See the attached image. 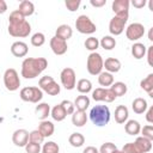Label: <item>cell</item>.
<instances>
[{
    "instance_id": "1",
    "label": "cell",
    "mask_w": 153,
    "mask_h": 153,
    "mask_svg": "<svg viewBox=\"0 0 153 153\" xmlns=\"http://www.w3.org/2000/svg\"><path fill=\"white\" fill-rule=\"evenodd\" d=\"M31 32L30 23L17 10L11 12L8 17V33L13 37H27Z\"/></svg>"
},
{
    "instance_id": "19",
    "label": "cell",
    "mask_w": 153,
    "mask_h": 153,
    "mask_svg": "<svg viewBox=\"0 0 153 153\" xmlns=\"http://www.w3.org/2000/svg\"><path fill=\"white\" fill-rule=\"evenodd\" d=\"M23 17H30V16H32L33 14V12H35V5H33V2H31V1H29V0H23L20 4H19V7H18V10H17Z\"/></svg>"
},
{
    "instance_id": "45",
    "label": "cell",
    "mask_w": 153,
    "mask_h": 153,
    "mask_svg": "<svg viewBox=\"0 0 153 153\" xmlns=\"http://www.w3.org/2000/svg\"><path fill=\"white\" fill-rule=\"evenodd\" d=\"M80 4H81V1H80V0H66V2H65V5H66L67 10H68V11H71V12L76 11V10L79 8Z\"/></svg>"
},
{
    "instance_id": "16",
    "label": "cell",
    "mask_w": 153,
    "mask_h": 153,
    "mask_svg": "<svg viewBox=\"0 0 153 153\" xmlns=\"http://www.w3.org/2000/svg\"><path fill=\"white\" fill-rule=\"evenodd\" d=\"M129 0H114L111 7L116 14H129Z\"/></svg>"
},
{
    "instance_id": "53",
    "label": "cell",
    "mask_w": 153,
    "mask_h": 153,
    "mask_svg": "<svg viewBox=\"0 0 153 153\" xmlns=\"http://www.w3.org/2000/svg\"><path fill=\"white\" fill-rule=\"evenodd\" d=\"M114 153H123V152H122V151H121V149H116V151H115V152H114Z\"/></svg>"
},
{
    "instance_id": "22",
    "label": "cell",
    "mask_w": 153,
    "mask_h": 153,
    "mask_svg": "<svg viewBox=\"0 0 153 153\" xmlns=\"http://www.w3.org/2000/svg\"><path fill=\"white\" fill-rule=\"evenodd\" d=\"M86 122H87L86 111L75 110L72 114V123H73V126H75V127H84L86 124Z\"/></svg>"
},
{
    "instance_id": "38",
    "label": "cell",
    "mask_w": 153,
    "mask_h": 153,
    "mask_svg": "<svg viewBox=\"0 0 153 153\" xmlns=\"http://www.w3.org/2000/svg\"><path fill=\"white\" fill-rule=\"evenodd\" d=\"M45 43V36L42 32H36L31 37V44L33 47H42Z\"/></svg>"
},
{
    "instance_id": "40",
    "label": "cell",
    "mask_w": 153,
    "mask_h": 153,
    "mask_svg": "<svg viewBox=\"0 0 153 153\" xmlns=\"http://www.w3.org/2000/svg\"><path fill=\"white\" fill-rule=\"evenodd\" d=\"M60 104H61V106L63 108V110H65V112H66L67 115H72V114L75 111L74 103H72V102L68 100V99H63Z\"/></svg>"
},
{
    "instance_id": "18",
    "label": "cell",
    "mask_w": 153,
    "mask_h": 153,
    "mask_svg": "<svg viewBox=\"0 0 153 153\" xmlns=\"http://www.w3.org/2000/svg\"><path fill=\"white\" fill-rule=\"evenodd\" d=\"M44 137H49L54 134L55 131V127H54V123L51 121H48V120H44V121H41V123L38 124V129H37Z\"/></svg>"
},
{
    "instance_id": "39",
    "label": "cell",
    "mask_w": 153,
    "mask_h": 153,
    "mask_svg": "<svg viewBox=\"0 0 153 153\" xmlns=\"http://www.w3.org/2000/svg\"><path fill=\"white\" fill-rule=\"evenodd\" d=\"M44 139H45V137H44L37 129H36V130H32V131L29 133V141H30V142L41 145V143L44 141Z\"/></svg>"
},
{
    "instance_id": "50",
    "label": "cell",
    "mask_w": 153,
    "mask_h": 153,
    "mask_svg": "<svg viewBox=\"0 0 153 153\" xmlns=\"http://www.w3.org/2000/svg\"><path fill=\"white\" fill-rule=\"evenodd\" d=\"M82 153H99V152H98V149H97L94 146H87V147L82 151Z\"/></svg>"
},
{
    "instance_id": "43",
    "label": "cell",
    "mask_w": 153,
    "mask_h": 153,
    "mask_svg": "<svg viewBox=\"0 0 153 153\" xmlns=\"http://www.w3.org/2000/svg\"><path fill=\"white\" fill-rule=\"evenodd\" d=\"M141 134L143 137L148 139V140H153V126L152 124H147V126H143V128H141Z\"/></svg>"
},
{
    "instance_id": "8",
    "label": "cell",
    "mask_w": 153,
    "mask_h": 153,
    "mask_svg": "<svg viewBox=\"0 0 153 153\" xmlns=\"http://www.w3.org/2000/svg\"><path fill=\"white\" fill-rule=\"evenodd\" d=\"M4 85L5 87L13 92L17 91L20 86V79H19V74L14 68H7L4 73Z\"/></svg>"
},
{
    "instance_id": "15",
    "label": "cell",
    "mask_w": 153,
    "mask_h": 153,
    "mask_svg": "<svg viewBox=\"0 0 153 153\" xmlns=\"http://www.w3.org/2000/svg\"><path fill=\"white\" fill-rule=\"evenodd\" d=\"M27 51H29V48L25 42L17 41V42L12 43V45H11V53L16 57H24L27 54Z\"/></svg>"
},
{
    "instance_id": "41",
    "label": "cell",
    "mask_w": 153,
    "mask_h": 153,
    "mask_svg": "<svg viewBox=\"0 0 153 153\" xmlns=\"http://www.w3.org/2000/svg\"><path fill=\"white\" fill-rule=\"evenodd\" d=\"M116 149H117V147H116L115 143H112V142H104L100 146V148L98 149V152L99 153H114Z\"/></svg>"
},
{
    "instance_id": "35",
    "label": "cell",
    "mask_w": 153,
    "mask_h": 153,
    "mask_svg": "<svg viewBox=\"0 0 153 153\" xmlns=\"http://www.w3.org/2000/svg\"><path fill=\"white\" fill-rule=\"evenodd\" d=\"M99 45L105 50H112L116 47V39L112 36H104L99 41Z\"/></svg>"
},
{
    "instance_id": "7",
    "label": "cell",
    "mask_w": 153,
    "mask_h": 153,
    "mask_svg": "<svg viewBox=\"0 0 153 153\" xmlns=\"http://www.w3.org/2000/svg\"><path fill=\"white\" fill-rule=\"evenodd\" d=\"M129 14H115L109 22V31L114 36H118L124 31Z\"/></svg>"
},
{
    "instance_id": "5",
    "label": "cell",
    "mask_w": 153,
    "mask_h": 153,
    "mask_svg": "<svg viewBox=\"0 0 153 153\" xmlns=\"http://www.w3.org/2000/svg\"><path fill=\"white\" fill-rule=\"evenodd\" d=\"M20 99L29 103H38L43 98V91L36 86H26L23 87L19 92Z\"/></svg>"
},
{
    "instance_id": "20",
    "label": "cell",
    "mask_w": 153,
    "mask_h": 153,
    "mask_svg": "<svg viewBox=\"0 0 153 153\" xmlns=\"http://www.w3.org/2000/svg\"><path fill=\"white\" fill-rule=\"evenodd\" d=\"M72 35H73V30L67 24H62V25L57 26V29L55 31V36L61 38V39H63V41H66V42L72 37Z\"/></svg>"
},
{
    "instance_id": "37",
    "label": "cell",
    "mask_w": 153,
    "mask_h": 153,
    "mask_svg": "<svg viewBox=\"0 0 153 153\" xmlns=\"http://www.w3.org/2000/svg\"><path fill=\"white\" fill-rule=\"evenodd\" d=\"M84 45H85V48H86L87 50H90V51L93 53V51H96V50L98 49V47H99V41H98V38L91 36V37L86 38Z\"/></svg>"
},
{
    "instance_id": "29",
    "label": "cell",
    "mask_w": 153,
    "mask_h": 153,
    "mask_svg": "<svg viewBox=\"0 0 153 153\" xmlns=\"http://www.w3.org/2000/svg\"><path fill=\"white\" fill-rule=\"evenodd\" d=\"M134 142L136 143V146L139 147L141 153H147V152H149L152 149V141L146 139V137H143V136L136 137V140Z\"/></svg>"
},
{
    "instance_id": "12",
    "label": "cell",
    "mask_w": 153,
    "mask_h": 153,
    "mask_svg": "<svg viewBox=\"0 0 153 153\" xmlns=\"http://www.w3.org/2000/svg\"><path fill=\"white\" fill-rule=\"evenodd\" d=\"M145 35V26L141 23H131L126 29V36L129 41H137Z\"/></svg>"
},
{
    "instance_id": "33",
    "label": "cell",
    "mask_w": 153,
    "mask_h": 153,
    "mask_svg": "<svg viewBox=\"0 0 153 153\" xmlns=\"http://www.w3.org/2000/svg\"><path fill=\"white\" fill-rule=\"evenodd\" d=\"M68 142L73 146V147H81L85 143V137L81 133H72L68 137Z\"/></svg>"
},
{
    "instance_id": "36",
    "label": "cell",
    "mask_w": 153,
    "mask_h": 153,
    "mask_svg": "<svg viewBox=\"0 0 153 153\" xmlns=\"http://www.w3.org/2000/svg\"><path fill=\"white\" fill-rule=\"evenodd\" d=\"M60 152V147L56 142L54 141H48L43 145L41 153H59Z\"/></svg>"
},
{
    "instance_id": "11",
    "label": "cell",
    "mask_w": 153,
    "mask_h": 153,
    "mask_svg": "<svg viewBox=\"0 0 153 153\" xmlns=\"http://www.w3.org/2000/svg\"><path fill=\"white\" fill-rule=\"evenodd\" d=\"M92 99L96 102H106V103H111L116 99V96L114 94V92L110 90V87H98L96 90L92 91Z\"/></svg>"
},
{
    "instance_id": "28",
    "label": "cell",
    "mask_w": 153,
    "mask_h": 153,
    "mask_svg": "<svg viewBox=\"0 0 153 153\" xmlns=\"http://www.w3.org/2000/svg\"><path fill=\"white\" fill-rule=\"evenodd\" d=\"M124 130L127 134L129 135H137L141 130V126L137 121L135 120H129L127 121V123L124 124Z\"/></svg>"
},
{
    "instance_id": "6",
    "label": "cell",
    "mask_w": 153,
    "mask_h": 153,
    "mask_svg": "<svg viewBox=\"0 0 153 153\" xmlns=\"http://www.w3.org/2000/svg\"><path fill=\"white\" fill-rule=\"evenodd\" d=\"M38 86H39V88H41L43 92L48 93L49 96H57V94L60 93V91H61L60 85H59V84L54 80V78L50 76V75H44V76H42V78L39 79V81H38Z\"/></svg>"
},
{
    "instance_id": "52",
    "label": "cell",
    "mask_w": 153,
    "mask_h": 153,
    "mask_svg": "<svg viewBox=\"0 0 153 153\" xmlns=\"http://www.w3.org/2000/svg\"><path fill=\"white\" fill-rule=\"evenodd\" d=\"M152 32H153V27L149 29V33H148V39L149 41H153V37H152Z\"/></svg>"
},
{
    "instance_id": "26",
    "label": "cell",
    "mask_w": 153,
    "mask_h": 153,
    "mask_svg": "<svg viewBox=\"0 0 153 153\" xmlns=\"http://www.w3.org/2000/svg\"><path fill=\"white\" fill-rule=\"evenodd\" d=\"M74 106L79 111H86V109L90 106V98L85 94H80L74 100Z\"/></svg>"
},
{
    "instance_id": "42",
    "label": "cell",
    "mask_w": 153,
    "mask_h": 153,
    "mask_svg": "<svg viewBox=\"0 0 153 153\" xmlns=\"http://www.w3.org/2000/svg\"><path fill=\"white\" fill-rule=\"evenodd\" d=\"M121 151L123 153H141L135 142H128V143H126Z\"/></svg>"
},
{
    "instance_id": "31",
    "label": "cell",
    "mask_w": 153,
    "mask_h": 153,
    "mask_svg": "<svg viewBox=\"0 0 153 153\" xmlns=\"http://www.w3.org/2000/svg\"><path fill=\"white\" fill-rule=\"evenodd\" d=\"M98 82L100 86L106 88L108 86H111L114 84V76L109 72H102L100 74H98Z\"/></svg>"
},
{
    "instance_id": "2",
    "label": "cell",
    "mask_w": 153,
    "mask_h": 153,
    "mask_svg": "<svg viewBox=\"0 0 153 153\" xmlns=\"http://www.w3.org/2000/svg\"><path fill=\"white\" fill-rule=\"evenodd\" d=\"M48 67V61L44 57H26L22 62L20 74L25 79H35Z\"/></svg>"
},
{
    "instance_id": "47",
    "label": "cell",
    "mask_w": 153,
    "mask_h": 153,
    "mask_svg": "<svg viewBox=\"0 0 153 153\" xmlns=\"http://www.w3.org/2000/svg\"><path fill=\"white\" fill-rule=\"evenodd\" d=\"M90 4L93 6V7H102L106 4V0H91Z\"/></svg>"
},
{
    "instance_id": "32",
    "label": "cell",
    "mask_w": 153,
    "mask_h": 153,
    "mask_svg": "<svg viewBox=\"0 0 153 153\" xmlns=\"http://www.w3.org/2000/svg\"><path fill=\"white\" fill-rule=\"evenodd\" d=\"M110 90L114 92V94H115L116 97H122V96H124V94L127 93L128 87H127V85H126L124 82H122V81H116V82H114V84L110 86Z\"/></svg>"
},
{
    "instance_id": "51",
    "label": "cell",
    "mask_w": 153,
    "mask_h": 153,
    "mask_svg": "<svg viewBox=\"0 0 153 153\" xmlns=\"http://www.w3.org/2000/svg\"><path fill=\"white\" fill-rule=\"evenodd\" d=\"M7 11V4L5 0H0V14L5 13Z\"/></svg>"
},
{
    "instance_id": "14",
    "label": "cell",
    "mask_w": 153,
    "mask_h": 153,
    "mask_svg": "<svg viewBox=\"0 0 153 153\" xmlns=\"http://www.w3.org/2000/svg\"><path fill=\"white\" fill-rule=\"evenodd\" d=\"M12 141L17 147H25L29 142V131L26 129H17L12 134Z\"/></svg>"
},
{
    "instance_id": "10",
    "label": "cell",
    "mask_w": 153,
    "mask_h": 153,
    "mask_svg": "<svg viewBox=\"0 0 153 153\" xmlns=\"http://www.w3.org/2000/svg\"><path fill=\"white\" fill-rule=\"evenodd\" d=\"M60 79H61L62 86H63L66 90H68V91L73 90V88L75 87V85H76L75 72H74V69L71 68V67H66V68H63V69L61 71V73H60Z\"/></svg>"
},
{
    "instance_id": "49",
    "label": "cell",
    "mask_w": 153,
    "mask_h": 153,
    "mask_svg": "<svg viewBox=\"0 0 153 153\" xmlns=\"http://www.w3.org/2000/svg\"><path fill=\"white\" fill-rule=\"evenodd\" d=\"M146 120L148 123H153V106L148 108V111L146 114Z\"/></svg>"
},
{
    "instance_id": "48",
    "label": "cell",
    "mask_w": 153,
    "mask_h": 153,
    "mask_svg": "<svg viewBox=\"0 0 153 153\" xmlns=\"http://www.w3.org/2000/svg\"><path fill=\"white\" fill-rule=\"evenodd\" d=\"M131 5L134 7H136V8H142L146 5V0H133Z\"/></svg>"
},
{
    "instance_id": "25",
    "label": "cell",
    "mask_w": 153,
    "mask_h": 153,
    "mask_svg": "<svg viewBox=\"0 0 153 153\" xmlns=\"http://www.w3.org/2000/svg\"><path fill=\"white\" fill-rule=\"evenodd\" d=\"M146 50H147V48H146V45H145L143 43L136 42V43H134V44L131 45V55H133V57L136 59V60H140V59L145 57Z\"/></svg>"
},
{
    "instance_id": "46",
    "label": "cell",
    "mask_w": 153,
    "mask_h": 153,
    "mask_svg": "<svg viewBox=\"0 0 153 153\" xmlns=\"http://www.w3.org/2000/svg\"><path fill=\"white\" fill-rule=\"evenodd\" d=\"M146 54H147V62H148V65L153 66V45L147 48Z\"/></svg>"
},
{
    "instance_id": "23",
    "label": "cell",
    "mask_w": 153,
    "mask_h": 153,
    "mask_svg": "<svg viewBox=\"0 0 153 153\" xmlns=\"http://www.w3.org/2000/svg\"><path fill=\"white\" fill-rule=\"evenodd\" d=\"M50 105L48 103H39L36 109H35V112H36V116L41 120V121H44L48 118V116L50 115Z\"/></svg>"
},
{
    "instance_id": "30",
    "label": "cell",
    "mask_w": 153,
    "mask_h": 153,
    "mask_svg": "<svg viewBox=\"0 0 153 153\" xmlns=\"http://www.w3.org/2000/svg\"><path fill=\"white\" fill-rule=\"evenodd\" d=\"M140 86L148 93L149 97H153V73H149L145 79H142Z\"/></svg>"
},
{
    "instance_id": "21",
    "label": "cell",
    "mask_w": 153,
    "mask_h": 153,
    "mask_svg": "<svg viewBox=\"0 0 153 153\" xmlns=\"http://www.w3.org/2000/svg\"><path fill=\"white\" fill-rule=\"evenodd\" d=\"M128 116H129V111H128V108L126 105H118L115 109V121L117 123L122 124V123L127 122Z\"/></svg>"
},
{
    "instance_id": "3",
    "label": "cell",
    "mask_w": 153,
    "mask_h": 153,
    "mask_svg": "<svg viewBox=\"0 0 153 153\" xmlns=\"http://www.w3.org/2000/svg\"><path fill=\"white\" fill-rule=\"evenodd\" d=\"M111 117L110 110L106 105H94L90 111V120L97 127H104L109 123Z\"/></svg>"
},
{
    "instance_id": "44",
    "label": "cell",
    "mask_w": 153,
    "mask_h": 153,
    "mask_svg": "<svg viewBox=\"0 0 153 153\" xmlns=\"http://www.w3.org/2000/svg\"><path fill=\"white\" fill-rule=\"evenodd\" d=\"M41 145L38 143H33V142H27L25 145V152L26 153H41Z\"/></svg>"
},
{
    "instance_id": "13",
    "label": "cell",
    "mask_w": 153,
    "mask_h": 153,
    "mask_svg": "<svg viewBox=\"0 0 153 153\" xmlns=\"http://www.w3.org/2000/svg\"><path fill=\"white\" fill-rule=\"evenodd\" d=\"M50 49L53 50V53L55 55H63L67 53V49H68V45H67V42L54 36L51 39H50Z\"/></svg>"
},
{
    "instance_id": "4",
    "label": "cell",
    "mask_w": 153,
    "mask_h": 153,
    "mask_svg": "<svg viewBox=\"0 0 153 153\" xmlns=\"http://www.w3.org/2000/svg\"><path fill=\"white\" fill-rule=\"evenodd\" d=\"M103 63H104V60H103V57L99 53H96V51L91 53L87 56V61H86L87 72L91 75L100 74L103 72Z\"/></svg>"
},
{
    "instance_id": "17",
    "label": "cell",
    "mask_w": 153,
    "mask_h": 153,
    "mask_svg": "<svg viewBox=\"0 0 153 153\" xmlns=\"http://www.w3.org/2000/svg\"><path fill=\"white\" fill-rule=\"evenodd\" d=\"M122 65H121V61L116 57H108L104 63H103V68H105V72H109V73H117L120 69H121Z\"/></svg>"
},
{
    "instance_id": "27",
    "label": "cell",
    "mask_w": 153,
    "mask_h": 153,
    "mask_svg": "<svg viewBox=\"0 0 153 153\" xmlns=\"http://www.w3.org/2000/svg\"><path fill=\"white\" fill-rule=\"evenodd\" d=\"M50 115H51L53 120H54V121H57V122L63 121V120L66 118V116H67V114L65 112V110H63V108L61 106V104L54 105V106L51 108V110H50Z\"/></svg>"
},
{
    "instance_id": "34",
    "label": "cell",
    "mask_w": 153,
    "mask_h": 153,
    "mask_svg": "<svg viewBox=\"0 0 153 153\" xmlns=\"http://www.w3.org/2000/svg\"><path fill=\"white\" fill-rule=\"evenodd\" d=\"M76 90L81 93V94H87L91 90H92V82L88 79H80L76 82Z\"/></svg>"
},
{
    "instance_id": "24",
    "label": "cell",
    "mask_w": 153,
    "mask_h": 153,
    "mask_svg": "<svg viewBox=\"0 0 153 153\" xmlns=\"http://www.w3.org/2000/svg\"><path fill=\"white\" fill-rule=\"evenodd\" d=\"M131 108H133V111H134L135 114L140 115V114H143V112L147 110L148 104H147V100H146V99L139 97V98H135V99L133 100Z\"/></svg>"
},
{
    "instance_id": "9",
    "label": "cell",
    "mask_w": 153,
    "mask_h": 153,
    "mask_svg": "<svg viewBox=\"0 0 153 153\" xmlns=\"http://www.w3.org/2000/svg\"><path fill=\"white\" fill-rule=\"evenodd\" d=\"M75 27L80 33H84V35H91V33L96 32V30H97L96 24L86 14H81L76 18Z\"/></svg>"
}]
</instances>
